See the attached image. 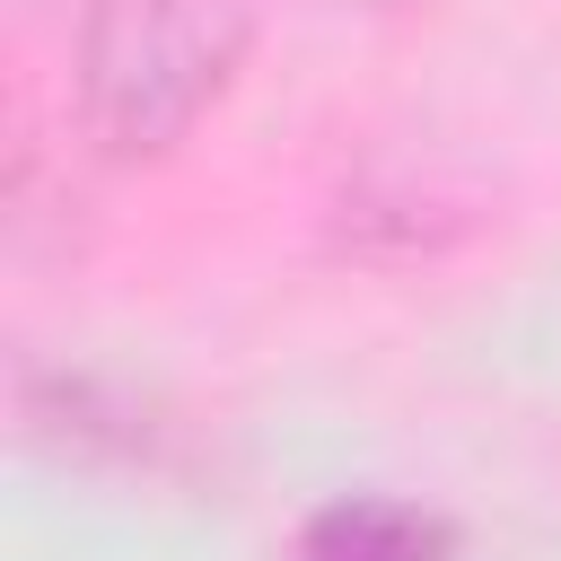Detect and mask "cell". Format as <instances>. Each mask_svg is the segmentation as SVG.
Returning <instances> with one entry per match:
<instances>
[{"label":"cell","mask_w":561,"mask_h":561,"mask_svg":"<svg viewBox=\"0 0 561 561\" xmlns=\"http://www.w3.org/2000/svg\"><path fill=\"white\" fill-rule=\"evenodd\" d=\"M245 53L237 0H88L79 18V123L149 158L193 131V114L228 88Z\"/></svg>","instance_id":"6da1fadb"},{"label":"cell","mask_w":561,"mask_h":561,"mask_svg":"<svg viewBox=\"0 0 561 561\" xmlns=\"http://www.w3.org/2000/svg\"><path fill=\"white\" fill-rule=\"evenodd\" d=\"M298 561H447V526L403 500H333L307 517Z\"/></svg>","instance_id":"7a4b0ae2"}]
</instances>
